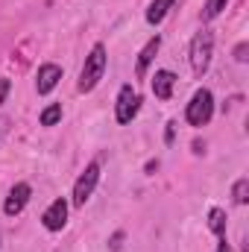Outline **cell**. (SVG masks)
<instances>
[{
	"instance_id": "1",
	"label": "cell",
	"mask_w": 249,
	"mask_h": 252,
	"mask_svg": "<svg viewBox=\"0 0 249 252\" xmlns=\"http://www.w3.org/2000/svg\"><path fill=\"white\" fill-rule=\"evenodd\" d=\"M103 73H106V47L94 44L82 64V73H79V91H94L97 82L103 79Z\"/></svg>"
},
{
	"instance_id": "2",
	"label": "cell",
	"mask_w": 249,
	"mask_h": 252,
	"mask_svg": "<svg viewBox=\"0 0 249 252\" xmlns=\"http://www.w3.org/2000/svg\"><path fill=\"white\" fill-rule=\"evenodd\" d=\"M211 53H214V35L208 30L196 32L193 41H190V67H193V76H202L211 64Z\"/></svg>"
},
{
	"instance_id": "3",
	"label": "cell",
	"mask_w": 249,
	"mask_h": 252,
	"mask_svg": "<svg viewBox=\"0 0 249 252\" xmlns=\"http://www.w3.org/2000/svg\"><path fill=\"white\" fill-rule=\"evenodd\" d=\"M211 115H214V97H211V91L208 88H199L193 97H190V103H187V124L190 126H205L211 121Z\"/></svg>"
},
{
	"instance_id": "4",
	"label": "cell",
	"mask_w": 249,
	"mask_h": 252,
	"mask_svg": "<svg viewBox=\"0 0 249 252\" xmlns=\"http://www.w3.org/2000/svg\"><path fill=\"white\" fill-rule=\"evenodd\" d=\"M97 182H100V164L91 161V164L85 167V173H82V176L76 179V185H73V205H76V208H82V205L91 199Z\"/></svg>"
},
{
	"instance_id": "5",
	"label": "cell",
	"mask_w": 249,
	"mask_h": 252,
	"mask_svg": "<svg viewBox=\"0 0 249 252\" xmlns=\"http://www.w3.org/2000/svg\"><path fill=\"white\" fill-rule=\"evenodd\" d=\"M138 106H141V97L132 85H124L121 94H118V109H115V118L118 124H129L135 115H138Z\"/></svg>"
},
{
	"instance_id": "6",
	"label": "cell",
	"mask_w": 249,
	"mask_h": 252,
	"mask_svg": "<svg viewBox=\"0 0 249 252\" xmlns=\"http://www.w3.org/2000/svg\"><path fill=\"white\" fill-rule=\"evenodd\" d=\"M30 193H32V188H30L27 182H18L15 188L9 190V196H6V202H3V211H6L9 217L21 214V211H24V205L30 202Z\"/></svg>"
},
{
	"instance_id": "7",
	"label": "cell",
	"mask_w": 249,
	"mask_h": 252,
	"mask_svg": "<svg viewBox=\"0 0 249 252\" xmlns=\"http://www.w3.org/2000/svg\"><path fill=\"white\" fill-rule=\"evenodd\" d=\"M41 223H44L47 232H59V229H64V223H67V202H64V199H53V205L44 211Z\"/></svg>"
},
{
	"instance_id": "8",
	"label": "cell",
	"mask_w": 249,
	"mask_h": 252,
	"mask_svg": "<svg viewBox=\"0 0 249 252\" xmlns=\"http://www.w3.org/2000/svg\"><path fill=\"white\" fill-rule=\"evenodd\" d=\"M59 79H62V67L53 62L41 64L38 67V79H35V88H38V94H50L56 85H59Z\"/></svg>"
},
{
	"instance_id": "9",
	"label": "cell",
	"mask_w": 249,
	"mask_h": 252,
	"mask_svg": "<svg viewBox=\"0 0 249 252\" xmlns=\"http://www.w3.org/2000/svg\"><path fill=\"white\" fill-rule=\"evenodd\" d=\"M173 82H176V76H173L170 70H156V76H153V94H156L158 100H170Z\"/></svg>"
},
{
	"instance_id": "10",
	"label": "cell",
	"mask_w": 249,
	"mask_h": 252,
	"mask_svg": "<svg viewBox=\"0 0 249 252\" xmlns=\"http://www.w3.org/2000/svg\"><path fill=\"white\" fill-rule=\"evenodd\" d=\"M158 47H161V38L156 35V38H150V41H147V47L138 53V64H135V73H138V76H147V67H150V62L156 59Z\"/></svg>"
},
{
	"instance_id": "11",
	"label": "cell",
	"mask_w": 249,
	"mask_h": 252,
	"mask_svg": "<svg viewBox=\"0 0 249 252\" xmlns=\"http://www.w3.org/2000/svg\"><path fill=\"white\" fill-rule=\"evenodd\" d=\"M173 3H176V0H153L150 9H147V21H150V24H161L164 15H167V9H170Z\"/></svg>"
},
{
	"instance_id": "12",
	"label": "cell",
	"mask_w": 249,
	"mask_h": 252,
	"mask_svg": "<svg viewBox=\"0 0 249 252\" xmlns=\"http://www.w3.org/2000/svg\"><path fill=\"white\" fill-rule=\"evenodd\" d=\"M208 226H211L214 235L223 238V232H226V211H223V208H211V211H208Z\"/></svg>"
},
{
	"instance_id": "13",
	"label": "cell",
	"mask_w": 249,
	"mask_h": 252,
	"mask_svg": "<svg viewBox=\"0 0 249 252\" xmlns=\"http://www.w3.org/2000/svg\"><path fill=\"white\" fill-rule=\"evenodd\" d=\"M59 121H62V106L59 103H53L41 112V126H56Z\"/></svg>"
},
{
	"instance_id": "14",
	"label": "cell",
	"mask_w": 249,
	"mask_h": 252,
	"mask_svg": "<svg viewBox=\"0 0 249 252\" xmlns=\"http://www.w3.org/2000/svg\"><path fill=\"white\" fill-rule=\"evenodd\" d=\"M226 3H229V0H208L205 9H202V21H214V18L226 9Z\"/></svg>"
},
{
	"instance_id": "15",
	"label": "cell",
	"mask_w": 249,
	"mask_h": 252,
	"mask_svg": "<svg viewBox=\"0 0 249 252\" xmlns=\"http://www.w3.org/2000/svg\"><path fill=\"white\" fill-rule=\"evenodd\" d=\"M232 196H235L238 205H244V202L249 199V179H238L235 188H232Z\"/></svg>"
},
{
	"instance_id": "16",
	"label": "cell",
	"mask_w": 249,
	"mask_h": 252,
	"mask_svg": "<svg viewBox=\"0 0 249 252\" xmlns=\"http://www.w3.org/2000/svg\"><path fill=\"white\" fill-rule=\"evenodd\" d=\"M247 53H249V44H247V41H241V44L235 47V59H238V62H247V59H249Z\"/></svg>"
},
{
	"instance_id": "17",
	"label": "cell",
	"mask_w": 249,
	"mask_h": 252,
	"mask_svg": "<svg viewBox=\"0 0 249 252\" xmlns=\"http://www.w3.org/2000/svg\"><path fill=\"white\" fill-rule=\"evenodd\" d=\"M124 238H126L124 232H115V235H112V241H109V247H112V250L118 252L121 247H124Z\"/></svg>"
},
{
	"instance_id": "18",
	"label": "cell",
	"mask_w": 249,
	"mask_h": 252,
	"mask_svg": "<svg viewBox=\"0 0 249 252\" xmlns=\"http://www.w3.org/2000/svg\"><path fill=\"white\" fill-rule=\"evenodd\" d=\"M173 138H176V124H167V129H164V141L173 144Z\"/></svg>"
},
{
	"instance_id": "19",
	"label": "cell",
	"mask_w": 249,
	"mask_h": 252,
	"mask_svg": "<svg viewBox=\"0 0 249 252\" xmlns=\"http://www.w3.org/2000/svg\"><path fill=\"white\" fill-rule=\"evenodd\" d=\"M6 94H9V79H0V103H6Z\"/></svg>"
},
{
	"instance_id": "20",
	"label": "cell",
	"mask_w": 249,
	"mask_h": 252,
	"mask_svg": "<svg viewBox=\"0 0 249 252\" xmlns=\"http://www.w3.org/2000/svg\"><path fill=\"white\" fill-rule=\"evenodd\" d=\"M217 252H232V247L226 244V238H220V247H217Z\"/></svg>"
},
{
	"instance_id": "21",
	"label": "cell",
	"mask_w": 249,
	"mask_h": 252,
	"mask_svg": "<svg viewBox=\"0 0 249 252\" xmlns=\"http://www.w3.org/2000/svg\"><path fill=\"white\" fill-rule=\"evenodd\" d=\"M193 153H205V144L202 141H193Z\"/></svg>"
}]
</instances>
